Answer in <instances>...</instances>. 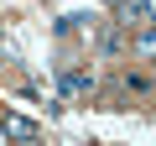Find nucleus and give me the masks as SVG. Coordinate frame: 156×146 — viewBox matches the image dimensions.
Segmentation results:
<instances>
[{
	"label": "nucleus",
	"instance_id": "nucleus-5",
	"mask_svg": "<svg viewBox=\"0 0 156 146\" xmlns=\"http://www.w3.org/2000/svg\"><path fill=\"white\" fill-rule=\"evenodd\" d=\"M5 136H21V141H31V136H37V125H31V120H21V115H11V120H5Z\"/></svg>",
	"mask_w": 156,
	"mask_h": 146
},
{
	"label": "nucleus",
	"instance_id": "nucleus-6",
	"mask_svg": "<svg viewBox=\"0 0 156 146\" xmlns=\"http://www.w3.org/2000/svg\"><path fill=\"white\" fill-rule=\"evenodd\" d=\"M151 57H156V47H151Z\"/></svg>",
	"mask_w": 156,
	"mask_h": 146
},
{
	"label": "nucleus",
	"instance_id": "nucleus-4",
	"mask_svg": "<svg viewBox=\"0 0 156 146\" xmlns=\"http://www.w3.org/2000/svg\"><path fill=\"white\" fill-rule=\"evenodd\" d=\"M99 52H104V57H120V52H125V37H120V31H104V37H99Z\"/></svg>",
	"mask_w": 156,
	"mask_h": 146
},
{
	"label": "nucleus",
	"instance_id": "nucleus-1",
	"mask_svg": "<svg viewBox=\"0 0 156 146\" xmlns=\"http://www.w3.org/2000/svg\"><path fill=\"white\" fill-rule=\"evenodd\" d=\"M115 26L120 31H146V26H156V11L146 0H115Z\"/></svg>",
	"mask_w": 156,
	"mask_h": 146
},
{
	"label": "nucleus",
	"instance_id": "nucleus-3",
	"mask_svg": "<svg viewBox=\"0 0 156 146\" xmlns=\"http://www.w3.org/2000/svg\"><path fill=\"white\" fill-rule=\"evenodd\" d=\"M125 89H135V94H156V78H151V73H140V68H130V73H125Z\"/></svg>",
	"mask_w": 156,
	"mask_h": 146
},
{
	"label": "nucleus",
	"instance_id": "nucleus-2",
	"mask_svg": "<svg viewBox=\"0 0 156 146\" xmlns=\"http://www.w3.org/2000/svg\"><path fill=\"white\" fill-rule=\"evenodd\" d=\"M62 89H68V94H89V89H94V73H73V68H68V73H62Z\"/></svg>",
	"mask_w": 156,
	"mask_h": 146
}]
</instances>
